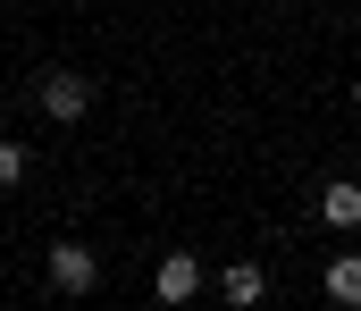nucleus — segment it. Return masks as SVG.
Segmentation results:
<instances>
[{"instance_id": "nucleus-1", "label": "nucleus", "mask_w": 361, "mask_h": 311, "mask_svg": "<svg viewBox=\"0 0 361 311\" xmlns=\"http://www.w3.org/2000/svg\"><path fill=\"white\" fill-rule=\"evenodd\" d=\"M34 102H42V118H59V126H76V118H85V109H92V85H85V76H76V68H51Z\"/></svg>"}, {"instance_id": "nucleus-2", "label": "nucleus", "mask_w": 361, "mask_h": 311, "mask_svg": "<svg viewBox=\"0 0 361 311\" xmlns=\"http://www.w3.org/2000/svg\"><path fill=\"white\" fill-rule=\"evenodd\" d=\"M51 286H59V295H92V286H101L92 244H51Z\"/></svg>"}, {"instance_id": "nucleus-3", "label": "nucleus", "mask_w": 361, "mask_h": 311, "mask_svg": "<svg viewBox=\"0 0 361 311\" xmlns=\"http://www.w3.org/2000/svg\"><path fill=\"white\" fill-rule=\"evenodd\" d=\"M152 295H160L169 311L193 303V295H202V261H193V252H160V278H152Z\"/></svg>"}, {"instance_id": "nucleus-4", "label": "nucleus", "mask_w": 361, "mask_h": 311, "mask_svg": "<svg viewBox=\"0 0 361 311\" xmlns=\"http://www.w3.org/2000/svg\"><path fill=\"white\" fill-rule=\"evenodd\" d=\"M328 303L361 311V252H336V261H328Z\"/></svg>"}, {"instance_id": "nucleus-5", "label": "nucleus", "mask_w": 361, "mask_h": 311, "mask_svg": "<svg viewBox=\"0 0 361 311\" xmlns=\"http://www.w3.org/2000/svg\"><path fill=\"white\" fill-rule=\"evenodd\" d=\"M219 295H227V303H261V295H269V278H261V261H227V278H219Z\"/></svg>"}, {"instance_id": "nucleus-6", "label": "nucleus", "mask_w": 361, "mask_h": 311, "mask_svg": "<svg viewBox=\"0 0 361 311\" xmlns=\"http://www.w3.org/2000/svg\"><path fill=\"white\" fill-rule=\"evenodd\" d=\"M319 219L328 227H361V185H319Z\"/></svg>"}, {"instance_id": "nucleus-7", "label": "nucleus", "mask_w": 361, "mask_h": 311, "mask_svg": "<svg viewBox=\"0 0 361 311\" xmlns=\"http://www.w3.org/2000/svg\"><path fill=\"white\" fill-rule=\"evenodd\" d=\"M17 177H25V152H17V143H0V194H8Z\"/></svg>"}, {"instance_id": "nucleus-8", "label": "nucleus", "mask_w": 361, "mask_h": 311, "mask_svg": "<svg viewBox=\"0 0 361 311\" xmlns=\"http://www.w3.org/2000/svg\"><path fill=\"white\" fill-rule=\"evenodd\" d=\"M353 102H361V76H353Z\"/></svg>"}]
</instances>
